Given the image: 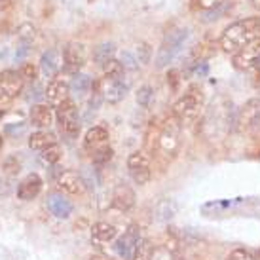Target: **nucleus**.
Listing matches in <instances>:
<instances>
[{"label": "nucleus", "instance_id": "473e14b6", "mask_svg": "<svg viewBox=\"0 0 260 260\" xmlns=\"http://www.w3.org/2000/svg\"><path fill=\"white\" fill-rule=\"evenodd\" d=\"M152 59V48L146 42L137 44V61L141 65H148Z\"/></svg>", "mask_w": 260, "mask_h": 260}, {"label": "nucleus", "instance_id": "f03ea898", "mask_svg": "<svg viewBox=\"0 0 260 260\" xmlns=\"http://www.w3.org/2000/svg\"><path fill=\"white\" fill-rule=\"evenodd\" d=\"M188 38V29L186 27H175V29L167 30L161 46L156 55V67L158 69H166L169 63H173L175 57L182 51V46Z\"/></svg>", "mask_w": 260, "mask_h": 260}, {"label": "nucleus", "instance_id": "7ed1b4c3", "mask_svg": "<svg viewBox=\"0 0 260 260\" xmlns=\"http://www.w3.org/2000/svg\"><path fill=\"white\" fill-rule=\"evenodd\" d=\"M203 105L202 91L198 87H190L186 93L179 97L173 105V116L179 122H192L198 118Z\"/></svg>", "mask_w": 260, "mask_h": 260}, {"label": "nucleus", "instance_id": "a211bd4d", "mask_svg": "<svg viewBox=\"0 0 260 260\" xmlns=\"http://www.w3.org/2000/svg\"><path fill=\"white\" fill-rule=\"evenodd\" d=\"M53 110H51L50 105H35L30 109V123L38 127V129H46L53 123Z\"/></svg>", "mask_w": 260, "mask_h": 260}, {"label": "nucleus", "instance_id": "2f4dec72", "mask_svg": "<svg viewBox=\"0 0 260 260\" xmlns=\"http://www.w3.org/2000/svg\"><path fill=\"white\" fill-rule=\"evenodd\" d=\"M19 74L25 82H37L38 78V67L32 65V63H23L21 69H19Z\"/></svg>", "mask_w": 260, "mask_h": 260}, {"label": "nucleus", "instance_id": "423d86ee", "mask_svg": "<svg viewBox=\"0 0 260 260\" xmlns=\"http://www.w3.org/2000/svg\"><path fill=\"white\" fill-rule=\"evenodd\" d=\"M234 127L238 131H256L260 127V97L247 101L236 114Z\"/></svg>", "mask_w": 260, "mask_h": 260}, {"label": "nucleus", "instance_id": "6ab92c4d", "mask_svg": "<svg viewBox=\"0 0 260 260\" xmlns=\"http://www.w3.org/2000/svg\"><path fill=\"white\" fill-rule=\"evenodd\" d=\"M59 69H61V55H59V51L55 48H51V50L44 51L42 57H40V71H42L48 78H55V74L59 73Z\"/></svg>", "mask_w": 260, "mask_h": 260}, {"label": "nucleus", "instance_id": "72a5a7b5", "mask_svg": "<svg viewBox=\"0 0 260 260\" xmlns=\"http://www.w3.org/2000/svg\"><path fill=\"white\" fill-rule=\"evenodd\" d=\"M120 63L123 65L125 71H137V57L131 53V51H122V55H120Z\"/></svg>", "mask_w": 260, "mask_h": 260}, {"label": "nucleus", "instance_id": "ddd939ff", "mask_svg": "<svg viewBox=\"0 0 260 260\" xmlns=\"http://www.w3.org/2000/svg\"><path fill=\"white\" fill-rule=\"evenodd\" d=\"M101 84V91H103V97H105V101L110 103V105H116V103H120L122 99H125V95H127V89L129 86L123 82V80H109L105 78Z\"/></svg>", "mask_w": 260, "mask_h": 260}, {"label": "nucleus", "instance_id": "ea45409f", "mask_svg": "<svg viewBox=\"0 0 260 260\" xmlns=\"http://www.w3.org/2000/svg\"><path fill=\"white\" fill-rule=\"evenodd\" d=\"M2 114H4V109H0V118H2Z\"/></svg>", "mask_w": 260, "mask_h": 260}, {"label": "nucleus", "instance_id": "f704fd0d", "mask_svg": "<svg viewBox=\"0 0 260 260\" xmlns=\"http://www.w3.org/2000/svg\"><path fill=\"white\" fill-rule=\"evenodd\" d=\"M226 260H253V251H249V249H234Z\"/></svg>", "mask_w": 260, "mask_h": 260}, {"label": "nucleus", "instance_id": "bb28decb", "mask_svg": "<svg viewBox=\"0 0 260 260\" xmlns=\"http://www.w3.org/2000/svg\"><path fill=\"white\" fill-rule=\"evenodd\" d=\"M91 87H93V82H91V78L87 74H76L73 78V84H71V89H74L78 95L87 93Z\"/></svg>", "mask_w": 260, "mask_h": 260}, {"label": "nucleus", "instance_id": "f257e3e1", "mask_svg": "<svg viewBox=\"0 0 260 260\" xmlns=\"http://www.w3.org/2000/svg\"><path fill=\"white\" fill-rule=\"evenodd\" d=\"M260 38V17H245L226 27L220 37V48L226 53H238Z\"/></svg>", "mask_w": 260, "mask_h": 260}, {"label": "nucleus", "instance_id": "4c0bfd02", "mask_svg": "<svg viewBox=\"0 0 260 260\" xmlns=\"http://www.w3.org/2000/svg\"><path fill=\"white\" fill-rule=\"evenodd\" d=\"M249 2H251V4H253L256 10H260V0H249Z\"/></svg>", "mask_w": 260, "mask_h": 260}, {"label": "nucleus", "instance_id": "6e6552de", "mask_svg": "<svg viewBox=\"0 0 260 260\" xmlns=\"http://www.w3.org/2000/svg\"><path fill=\"white\" fill-rule=\"evenodd\" d=\"M25 80L21 78L19 71H2L0 73V103L15 99L23 91Z\"/></svg>", "mask_w": 260, "mask_h": 260}, {"label": "nucleus", "instance_id": "5701e85b", "mask_svg": "<svg viewBox=\"0 0 260 260\" xmlns=\"http://www.w3.org/2000/svg\"><path fill=\"white\" fill-rule=\"evenodd\" d=\"M114 53H116L114 44H112V42H103V44H99L97 48H93V61L99 67H103L107 61L114 59Z\"/></svg>", "mask_w": 260, "mask_h": 260}, {"label": "nucleus", "instance_id": "b1692460", "mask_svg": "<svg viewBox=\"0 0 260 260\" xmlns=\"http://www.w3.org/2000/svg\"><path fill=\"white\" fill-rule=\"evenodd\" d=\"M154 251H156V247L152 245L150 239L141 238V239H139V243L135 245V251H133V254H131V260H152V256H154Z\"/></svg>", "mask_w": 260, "mask_h": 260}, {"label": "nucleus", "instance_id": "58836bf2", "mask_svg": "<svg viewBox=\"0 0 260 260\" xmlns=\"http://www.w3.org/2000/svg\"><path fill=\"white\" fill-rule=\"evenodd\" d=\"M2 145H4V139H2V135H0V148H2Z\"/></svg>", "mask_w": 260, "mask_h": 260}, {"label": "nucleus", "instance_id": "0eeeda50", "mask_svg": "<svg viewBox=\"0 0 260 260\" xmlns=\"http://www.w3.org/2000/svg\"><path fill=\"white\" fill-rule=\"evenodd\" d=\"M63 73L76 76L80 74L82 67L86 65V46L80 42H69L63 48Z\"/></svg>", "mask_w": 260, "mask_h": 260}, {"label": "nucleus", "instance_id": "4be33fe9", "mask_svg": "<svg viewBox=\"0 0 260 260\" xmlns=\"http://www.w3.org/2000/svg\"><path fill=\"white\" fill-rule=\"evenodd\" d=\"M51 145H57L55 135L50 133V131H46V129L35 131V133L29 137V146L32 148V150L42 152V150H46V148H50Z\"/></svg>", "mask_w": 260, "mask_h": 260}, {"label": "nucleus", "instance_id": "aec40b11", "mask_svg": "<svg viewBox=\"0 0 260 260\" xmlns=\"http://www.w3.org/2000/svg\"><path fill=\"white\" fill-rule=\"evenodd\" d=\"M91 234H93V241L95 243H109L118 236V228H116L112 222H95L93 228H91Z\"/></svg>", "mask_w": 260, "mask_h": 260}, {"label": "nucleus", "instance_id": "e433bc0d", "mask_svg": "<svg viewBox=\"0 0 260 260\" xmlns=\"http://www.w3.org/2000/svg\"><path fill=\"white\" fill-rule=\"evenodd\" d=\"M91 260H112V258H107V256H103V254H95V256H91Z\"/></svg>", "mask_w": 260, "mask_h": 260}, {"label": "nucleus", "instance_id": "cd10ccee", "mask_svg": "<svg viewBox=\"0 0 260 260\" xmlns=\"http://www.w3.org/2000/svg\"><path fill=\"white\" fill-rule=\"evenodd\" d=\"M112 156H114V150H112L110 146L105 145V146H101L99 150H95L93 154H91V159H93V164L97 167H103L112 159Z\"/></svg>", "mask_w": 260, "mask_h": 260}, {"label": "nucleus", "instance_id": "393cba45", "mask_svg": "<svg viewBox=\"0 0 260 260\" xmlns=\"http://www.w3.org/2000/svg\"><path fill=\"white\" fill-rule=\"evenodd\" d=\"M103 73H105V78L109 80H122L125 69H123V65L118 59H110L103 65Z\"/></svg>", "mask_w": 260, "mask_h": 260}, {"label": "nucleus", "instance_id": "a878e982", "mask_svg": "<svg viewBox=\"0 0 260 260\" xmlns=\"http://www.w3.org/2000/svg\"><path fill=\"white\" fill-rule=\"evenodd\" d=\"M17 38H19V44L23 46H32V42L37 40V27L30 25V23H23L17 29Z\"/></svg>", "mask_w": 260, "mask_h": 260}, {"label": "nucleus", "instance_id": "4468645a", "mask_svg": "<svg viewBox=\"0 0 260 260\" xmlns=\"http://www.w3.org/2000/svg\"><path fill=\"white\" fill-rule=\"evenodd\" d=\"M42 179H40V175L37 173H30L27 175L21 182H19V186H17V198L21 200V202H30V200H35L40 192H42Z\"/></svg>", "mask_w": 260, "mask_h": 260}, {"label": "nucleus", "instance_id": "7c9ffc66", "mask_svg": "<svg viewBox=\"0 0 260 260\" xmlns=\"http://www.w3.org/2000/svg\"><path fill=\"white\" fill-rule=\"evenodd\" d=\"M21 171V164L17 161L15 156H10V158L2 164V173L8 175V177H15V175Z\"/></svg>", "mask_w": 260, "mask_h": 260}, {"label": "nucleus", "instance_id": "20e7f679", "mask_svg": "<svg viewBox=\"0 0 260 260\" xmlns=\"http://www.w3.org/2000/svg\"><path fill=\"white\" fill-rule=\"evenodd\" d=\"M57 122L61 127V133L69 139H76L80 133V118H78V109H76V103L73 99L65 101L61 107H57Z\"/></svg>", "mask_w": 260, "mask_h": 260}, {"label": "nucleus", "instance_id": "c85d7f7f", "mask_svg": "<svg viewBox=\"0 0 260 260\" xmlns=\"http://www.w3.org/2000/svg\"><path fill=\"white\" fill-rule=\"evenodd\" d=\"M152 97H154V89L150 86H141L137 91V105L143 107V109H148L152 103Z\"/></svg>", "mask_w": 260, "mask_h": 260}, {"label": "nucleus", "instance_id": "f8f14e48", "mask_svg": "<svg viewBox=\"0 0 260 260\" xmlns=\"http://www.w3.org/2000/svg\"><path fill=\"white\" fill-rule=\"evenodd\" d=\"M57 188L63 194L80 196L86 190V182L82 179V175L76 173V171H63L57 179Z\"/></svg>", "mask_w": 260, "mask_h": 260}, {"label": "nucleus", "instance_id": "39448f33", "mask_svg": "<svg viewBox=\"0 0 260 260\" xmlns=\"http://www.w3.org/2000/svg\"><path fill=\"white\" fill-rule=\"evenodd\" d=\"M127 171H129V177L133 179L135 184L145 186L146 182L152 179L150 156L143 150L131 152L129 158H127Z\"/></svg>", "mask_w": 260, "mask_h": 260}, {"label": "nucleus", "instance_id": "dca6fc26", "mask_svg": "<svg viewBox=\"0 0 260 260\" xmlns=\"http://www.w3.org/2000/svg\"><path fill=\"white\" fill-rule=\"evenodd\" d=\"M112 207L118 211H129L135 207V192L127 184H118L112 192Z\"/></svg>", "mask_w": 260, "mask_h": 260}, {"label": "nucleus", "instance_id": "c9c22d12", "mask_svg": "<svg viewBox=\"0 0 260 260\" xmlns=\"http://www.w3.org/2000/svg\"><path fill=\"white\" fill-rule=\"evenodd\" d=\"M181 71H177V69H171L169 73H167V84L171 89H177L179 84H181Z\"/></svg>", "mask_w": 260, "mask_h": 260}, {"label": "nucleus", "instance_id": "f3484780", "mask_svg": "<svg viewBox=\"0 0 260 260\" xmlns=\"http://www.w3.org/2000/svg\"><path fill=\"white\" fill-rule=\"evenodd\" d=\"M107 141H109V129L103 125H93L91 129H87L86 137H84V148L93 154L95 150L107 145Z\"/></svg>", "mask_w": 260, "mask_h": 260}, {"label": "nucleus", "instance_id": "9b49d317", "mask_svg": "<svg viewBox=\"0 0 260 260\" xmlns=\"http://www.w3.org/2000/svg\"><path fill=\"white\" fill-rule=\"evenodd\" d=\"M139 239H141V228H139L137 224H131L129 228L120 236V239L116 241V251H118V254L123 260H131V254L135 251V245L139 243Z\"/></svg>", "mask_w": 260, "mask_h": 260}, {"label": "nucleus", "instance_id": "1a4fd4ad", "mask_svg": "<svg viewBox=\"0 0 260 260\" xmlns=\"http://www.w3.org/2000/svg\"><path fill=\"white\" fill-rule=\"evenodd\" d=\"M232 63L238 71H249V69H258L260 67V38L245 46L243 50H239L238 53H234Z\"/></svg>", "mask_w": 260, "mask_h": 260}, {"label": "nucleus", "instance_id": "c756f323", "mask_svg": "<svg viewBox=\"0 0 260 260\" xmlns=\"http://www.w3.org/2000/svg\"><path fill=\"white\" fill-rule=\"evenodd\" d=\"M40 156H42V159L48 166H53V164H57L59 159H61V148H59V145H51L50 148L42 150Z\"/></svg>", "mask_w": 260, "mask_h": 260}, {"label": "nucleus", "instance_id": "9d476101", "mask_svg": "<svg viewBox=\"0 0 260 260\" xmlns=\"http://www.w3.org/2000/svg\"><path fill=\"white\" fill-rule=\"evenodd\" d=\"M46 101L51 109H57L65 101L71 99V84L63 78H53L46 87Z\"/></svg>", "mask_w": 260, "mask_h": 260}, {"label": "nucleus", "instance_id": "2eb2a0df", "mask_svg": "<svg viewBox=\"0 0 260 260\" xmlns=\"http://www.w3.org/2000/svg\"><path fill=\"white\" fill-rule=\"evenodd\" d=\"M46 205L51 211V215L57 218H69L73 215V209H74L71 200H67L65 196H63V192H53V194L48 196Z\"/></svg>", "mask_w": 260, "mask_h": 260}, {"label": "nucleus", "instance_id": "412c9836", "mask_svg": "<svg viewBox=\"0 0 260 260\" xmlns=\"http://www.w3.org/2000/svg\"><path fill=\"white\" fill-rule=\"evenodd\" d=\"M177 209H179V205L175 200H159L156 203V207H154V218L158 220V222H169L171 218L177 215Z\"/></svg>", "mask_w": 260, "mask_h": 260}]
</instances>
